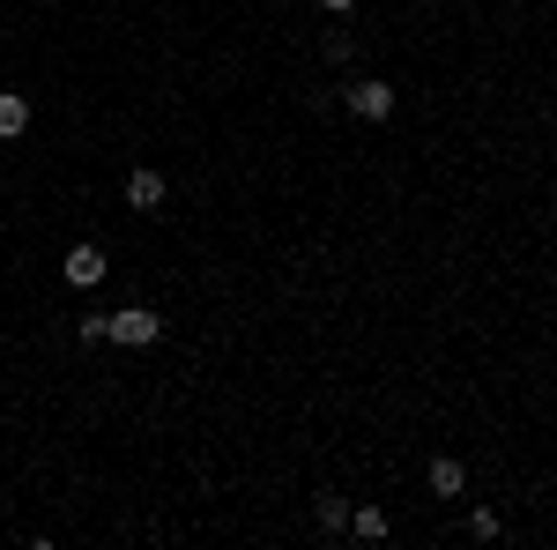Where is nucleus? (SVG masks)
I'll return each mask as SVG.
<instances>
[{
	"mask_svg": "<svg viewBox=\"0 0 557 550\" xmlns=\"http://www.w3.org/2000/svg\"><path fill=\"white\" fill-rule=\"evenodd\" d=\"M343 105L357 112V120H364V127H380V120H394V105H401V97H394V83H372V75H357V83L343 89Z\"/></svg>",
	"mask_w": 557,
	"mask_h": 550,
	"instance_id": "obj_1",
	"label": "nucleus"
},
{
	"mask_svg": "<svg viewBox=\"0 0 557 550\" xmlns=\"http://www.w3.org/2000/svg\"><path fill=\"white\" fill-rule=\"evenodd\" d=\"M23 134H30V105L15 89H0V142H23Z\"/></svg>",
	"mask_w": 557,
	"mask_h": 550,
	"instance_id": "obj_8",
	"label": "nucleus"
},
{
	"mask_svg": "<svg viewBox=\"0 0 557 550\" xmlns=\"http://www.w3.org/2000/svg\"><path fill=\"white\" fill-rule=\"evenodd\" d=\"M104 320H112V342H127V350L164 342V313H149V305H120V313H104Z\"/></svg>",
	"mask_w": 557,
	"mask_h": 550,
	"instance_id": "obj_3",
	"label": "nucleus"
},
{
	"mask_svg": "<svg viewBox=\"0 0 557 550\" xmlns=\"http://www.w3.org/2000/svg\"><path fill=\"white\" fill-rule=\"evenodd\" d=\"M312 521H320L327 536H349V499L343 491H312Z\"/></svg>",
	"mask_w": 557,
	"mask_h": 550,
	"instance_id": "obj_7",
	"label": "nucleus"
},
{
	"mask_svg": "<svg viewBox=\"0 0 557 550\" xmlns=\"http://www.w3.org/2000/svg\"><path fill=\"white\" fill-rule=\"evenodd\" d=\"M164 201H172V179H164V171H149V164L127 171V209L134 216H157Z\"/></svg>",
	"mask_w": 557,
	"mask_h": 550,
	"instance_id": "obj_4",
	"label": "nucleus"
},
{
	"mask_svg": "<svg viewBox=\"0 0 557 550\" xmlns=\"http://www.w3.org/2000/svg\"><path fill=\"white\" fill-rule=\"evenodd\" d=\"M75 335H83V342H112V320H104V313H83Z\"/></svg>",
	"mask_w": 557,
	"mask_h": 550,
	"instance_id": "obj_10",
	"label": "nucleus"
},
{
	"mask_svg": "<svg viewBox=\"0 0 557 550\" xmlns=\"http://www.w3.org/2000/svg\"><path fill=\"white\" fill-rule=\"evenodd\" d=\"M349 536H357V543H386V536H394V513L386 506H349Z\"/></svg>",
	"mask_w": 557,
	"mask_h": 550,
	"instance_id": "obj_6",
	"label": "nucleus"
},
{
	"mask_svg": "<svg viewBox=\"0 0 557 550\" xmlns=\"http://www.w3.org/2000/svg\"><path fill=\"white\" fill-rule=\"evenodd\" d=\"M60 276H67L75 291H97V283L112 276V260H104V246H97V239H75V246L60 254Z\"/></svg>",
	"mask_w": 557,
	"mask_h": 550,
	"instance_id": "obj_2",
	"label": "nucleus"
},
{
	"mask_svg": "<svg viewBox=\"0 0 557 550\" xmlns=\"http://www.w3.org/2000/svg\"><path fill=\"white\" fill-rule=\"evenodd\" d=\"M424 484H431V499H461V491H469V468L454 462V454H438V462L424 468Z\"/></svg>",
	"mask_w": 557,
	"mask_h": 550,
	"instance_id": "obj_5",
	"label": "nucleus"
},
{
	"mask_svg": "<svg viewBox=\"0 0 557 550\" xmlns=\"http://www.w3.org/2000/svg\"><path fill=\"white\" fill-rule=\"evenodd\" d=\"M417 8H438V0H417Z\"/></svg>",
	"mask_w": 557,
	"mask_h": 550,
	"instance_id": "obj_13",
	"label": "nucleus"
},
{
	"mask_svg": "<svg viewBox=\"0 0 557 550\" xmlns=\"http://www.w3.org/2000/svg\"><path fill=\"white\" fill-rule=\"evenodd\" d=\"M320 52H327V60H349L357 45H349V30H327V38H320Z\"/></svg>",
	"mask_w": 557,
	"mask_h": 550,
	"instance_id": "obj_11",
	"label": "nucleus"
},
{
	"mask_svg": "<svg viewBox=\"0 0 557 550\" xmlns=\"http://www.w3.org/2000/svg\"><path fill=\"white\" fill-rule=\"evenodd\" d=\"M320 8H327V15H349V8H357V0H320Z\"/></svg>",
	"mask_w": 557,
	"mask_h": 550,
	"instance_id": "obj_12",
	"label": "nucleus"
},
{
	"mask_svg": "<svg viewBox=\"0 0 557 550\" xmlns=\"http://www.w3.org/2000/svg\"><path fill=\"white\" fill-rule=\"evenodd\" d=\"M498 528H506V521H498L491 506H475V513H469V536H475V543H498Z\"/></svg>",
	"mask_w": 557,
	"mask_h": 550,
	"instance_id": "obj_9",
	"label": "nucleus"
}]
</instances>
